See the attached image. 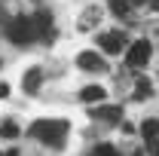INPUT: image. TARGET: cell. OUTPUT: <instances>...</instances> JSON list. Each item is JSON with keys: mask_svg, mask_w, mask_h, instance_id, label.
<instances>
[{"mask_svg": "<svg viewBox=\"0 0 159 156\" xmlns=\"http://www.w3.org/2000/svg\"><path fill=\"white\" fill-rule=\"evenodd\" d=\"M150 92H153V89H150V83H147V80H141L138 89H135V98H147Z\"/></svg>", "mask_w": 159, "mask_h": 156, "instance_id": "obj_14", "label": "cell"}, {"mask_svg": "<svg viewBox=\"0 0 159 156\" xmlns=\"http://www.w3.org/2000/svg\"><path fill=\"white\" fill-rule=\"evenodd\" d=\"M80 98H83V101H89V104H95V101L104 98V89H101V86H86V89L80 92Z\"/></svg>", "mask_w": 159, "mask_h": 156, "instance_id": "obj_9", "label": "cell"}, {"mask_svg": "<svg viewBox=\"0 0 159 156\" xmlns=\"http://www.w3.org/2000/svg\"><path fill=\"white\" fill-rule=\"evenodd\" d=\"M34 25H37V37L40 40H52V16L46 9H40L34 16Z\"/></svg>", "mask_w": 159, "mask_h": 156, "instance_id": "obj_5", "label": "cell"}, {"mask_svg": "<svg viewBox=\"0 0 159 156\" xmlns=\"http://www.w3.org/2000/svg\"><path fill=\"white\" fill-rule=\"evenodd\" d=\"M77 64L83 71H104V58H101L98 52H83L77 58Z\"/></svg>", "mask_w": 159, "mask_h": 156, "instance_id": "obj_6", "label": "cell"}, {"mask_svg": "<svg viewBox=\"0 0 159 156\" xmlns=\"http://www.w3.org/2000/svg\"><path fill=\"white\" fill-rule=\"evenodd\" d=\"M132 6H150V0H132Z\"/></svg>", "mask_w": 159, "mask_h": 156, "instance_id": "obj_18", "label": "cell"}, {"mask_svg": "<svg viewBox=\"0 0 159 156\" xmlns=\"http://www.w3.org/2000/svg\"><path fill=\"white\" fill-rule=\"evenodd\" d=\"M141 135L147 138V141H150V138H159V122H156V119H144V126H141Z\"/></svg>", "mask_w": 159, "mask_h": 156, "instance_id": "obj_11", "label": "cell"}, {"mask_svg": "<svg viewBox=\"0 0 159 156\" xmlns=\"http://www.w3.org/2000/svg\"><path fill=\"white\" fill-rule=\"evenodd\" d=\"M31 135L40 138L46 147H61L64 144V135H67V122L64 119H52V122H37L34 129H31Z\"/></svg>", "mask_w": 159, "mask_h": 156, "instance_id": "obj_1", "label": "cell"}, {"mask_svg": "<svg viewBox=\"0 0 159 156\" xmlns=\"http://www.w3.org/2000/svg\"><path fill=\"white\" fill-rule=\"evenodd\" d=\"M6 37L12 40V43H19V46L31 43V40L37 37V25H34V19H25V16L9 19V21H6Z\"/></svg>", "mask_w": 159, "mask_h": 156, "instance_id": "obj_2", "label": "cell"}, {"mask_svg": "<svg viewBox=\"0 0 159 156\" xmlns=\"http://www.w3.org/2000/svg\"><path fill=\"white\" fill-rule=\"evenodd\" d=\"M0 21H6V9L3 6H0Z\"/></svg>", "mask_w": 159, "mask_h": 156, "instance_id": "obj_20", "label": "cell"}, {"mask_svg": "<svg viewBox=\"0 0 159 156\" xmlns=\"http://www.w3.org/2000/svg\"><path fill=\"white\" fill-rule=\"evenodd\" d=\"M95 19H101V9H98V6H89V9L83 12V19H80V28H83V31H89Z\"/></svg>", "mask_w": 159, "mask_h": 156, "instance_id": "obj_10", "label": "cell"}, {"mask_svg": "<svg viewBox=\"0 0 159 156\" xmlns=\"http://www.w3.org/2000/svg\"><path fill=\"white\" fill-rule=\"evenodd\" d=\"M95 117H98V119H107V122H119V119H122V107L101 104V107H95Z\"/></svg>", "mask_w": 159, "mask_h": 156, "instance_id": "obj_7", "label": "cell"}, {"mask_svg": "<svg viewBox=\"0 0 159 156\" xmlns=\"http://www.w3.org/2000/svg\"><path fill=\"white\" fill-rule=\"evenodd\" d=\"M147 150H150V153H159V138H150V141H147Z\"/></svg>", "mask_w": 159, "mask_h": 156, "instance_id": "obj_16", "label": "cell"}, {"mask_svg": "<svg viewBox=\"0 0 159 156\" xmlns=\"http://www.w3.org/2000/svg\"><path fill=\"white\" fill-rule=\"evenodd\" d=\"M101 49L104 52H110V55H119L122 49H125V37H122V31H110V34H101L98 37Z\"/></svg>", "mask_w": 159, "mask_h": 156, "instance_id": "obj_4", "label": "cell"}, {"mask_svg": "<svg viewBox=\"0 0 159 156\" xmlns=\"http://www.w3.org/2000/svg\"><path fill=\"white\" fill-rule=\"evenodd\" d=\"M150 52H153L150 40H138V43L129 46V52H125V64H129V67H144V64L150 61Z\"/></svg>", "mask_w": 159, "mask_h": 156, "instance_id": "obj_3", "label": "cell"}, {"mask_svg": "<svg viewBox=\"0 0 159 156\" xmlns=\"http://www.w3.org/2000/svg\"><path fill=\"white\" fill-rule=\"evenodd\" d=\"M95 153H101V156H113L116 150H113L110 144H98V147H95Z\"/></svg>", "mask_w": 159, "mask_h": 156, "instance_id": "obj_15", "label": "cell"}, {"mask_svg": "<svg viewBox=\"0 0 159 156\" xmlns=\"http://www.w3.org/2000/svg\"><path fill=\"white\" fill-rule=\"evenodd\" d=\"M9 95V86H6V83H0V98H6Z\"/></svg>", "mask_w": 159, "mask_h": 156, "instance_id": "obj_17", "label": "cell"}, {"mask_svg": "<svg viewBox=\"0 0 159 156\" xmlns=\"http://www.w3.org/2000/svg\"><path fill=\"white\" fill-rule=\"evenodd\" d=\"M0 135H3V138H16V135H19V126H12V122H3V126H0Z\"/></svg>", "mask_w": 159, "mask_h": 156, "instance_id": "obj_13", "label": "cell"}, {"mask_svg": "<svg viewBox=\"0 0 159 156\" xmlns=\"http://www.w3.org/2000/svg\"><path fill=\"white\" fill-rule=\"evenodd\" d=\"M21 86H25V92H37V89H40V71H37V67L25 74V80H21Z\"/></svg>", "mask_w": 159, "mask_h": 156, "instance_id": "obj_8", "label": "cell"}, {"mask_svg": "<svg viewBox=\"0 0 159 156\" xmlns=\"http://www.w3.org/2000/svg\"><path fill=\"white\" fill-rule=\"evenodd\" d=\"M150 9H156V12H159V0H150Z\"/></svg>", "mask_w": 159, "mask_h": 156, "instance_id": "obj_19", "label": "cell"}, {"mask_svg": "<svg viewBox=\"0 0 159 156\" xmlns=\"http://www.w3.org/2000/svg\"><path fill=\"white\" fill-rule=\"evenodd\" d=\"M110 9H113L116 19H125V16H129V3H125V0H110Z\"/></svg>", "mask_w": 159, "mask_h": 156, "instance_id": "obj_12", "label": "cell"}]
</instances>
